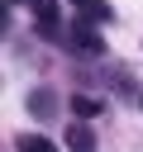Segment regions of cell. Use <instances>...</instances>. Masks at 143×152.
<instances>
[{
	"label": "cell",
	"instance_id": "1",
	"mask_svg": "<svg viewBox=\"0 0 143 152\" xmlns=\"http://www.w3.org/2000/svg\"><path fill=\"white\" fill-rule=\"evenodd\" d=\"M57 43H67V52H76V57H100V52H105L100 24H91V19H81V14L62 28V38H57Z\"/></svg>",
	"mask_w": 143,
	"mask_h": 152
},
{
	"label": "cell",
	"instance_id": "2",
	"mask_svg": "<svg viewBox=\"0 0 143 152\" xmlns=\"http://www.w3.org/2000/svg\"><path fill=\"white\" fill-rule=\"evenodd\" d=\"M5 5H14V0H5ZM29 10H33V19H38V33H48V38H62V24H57V0H24Z\"/></svg>",
	"mask_w": 143,
	"mask_h": 152
},
{
	"label": "cell",
	"instance_id": "3",
	"mask_svg": "<svg viewBox=\"0 0 143 152\" xmlns=\"http://www.w3.org/2000/svg\"><path fill=\"white\" fill-rule=\"evenodd\" d=\"M67 152H95V133H91L86 119L81 124H67Z\"/></svg>",
	"mask_w": 143,
	"mask_h": 152
},
{
	"label": "cell",
	"instance_id": "4",
	"mask_svg": "<svg viewBox=\"0 0 143 152\" xmlns=\"http://www.w3.org/2000/svg\"><path fill=\"white\" fill-rule=\"evenodd\" d=\"M67 5H72L81 19H91V24H110V19H114V10H110L105 0H67Z\"/></svg>",
	"mask_w": 143,
	"mask_h": 152
},
{
	"label": "cell",
	"instance_id": "5",
	"mask_svg": "<svg viewBox=\"0 0 143 152\" xmlns=\"http://www.w3.org/2000/svg\"><path fill=\"white\" fill-rule=\"evenodd\" d=\"M24 104H29L33 119H52V114H57V95H52V90H29Z\"/></svg>",
	"mask_w": 143,
	"mask_h": 152
},
{
	"label": "cell",
	"instance_id": "6",
	"mask_svg": "<svg viewBox=\"0 0 143 152\" xmlns=\"http://www.w3.org/2000/svg\"><path fill=\"white\" fill-rule=\"evenodd\" d=\"M72 114H81V119L91 124L95 114H105V104H100V100H91V95H72Z\"/></svg>",
	"mask_w": 143,
	"mask_h": 152
},
{
	"label": "cell",
	"instance_id": "7",
	"mask_svg": "<svg viewBox=\"0 0 143 152\" xmlns=\"http://www.w3.org/2000/svg\"><path fill=\"white\" fill-rule=\"evenodd\" d=\"M14 147H19V152H57V142H48V138H38V133H24Z\"/></svg>",
	"mask_w": 143,
	"mask_h": 152
},
{
	"label": "cell",
	"instance_id": "8",
	"mask_svg": "<svg viewBox=\"0 0 143 152\" xmlns=\"http://www.w3.org/2000/svg\"><path fill=\"white\" fill-rule=\"evenodd\" d=\"M138 104H143V95H138Z\"/></svg>",
	"mask_w": 143,
	"mask_h": 152
}]
</instances>
